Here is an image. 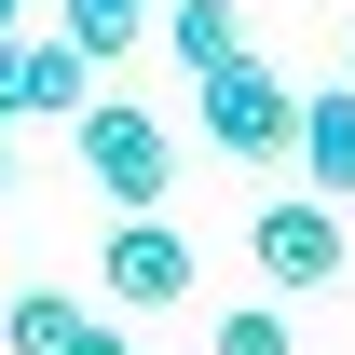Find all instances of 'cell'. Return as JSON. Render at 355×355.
Wrapping results in <instances>:
<instances>
[{"label":"cell","mask_w":355,"mask_h":355,"mask_svg":"<svg viewBox=\"0 0 355 355\" xmlns=\"http://www.w3.org/2000/svg\"><path fill=\"white\" fill-rule=\"evenodd\" d=\"M342 83H355V55H342Z\"/></svg>","instance_id":"cell-15"},{"label":"cell","mask_w":355,"mask_h":355,"mask_svg":"<svg viewBox=\"0 0 355 355\" xmlns=\"http://www.w3.org/2000/svg\"><path fill=\"white\" fill-rule=\"evenodd\" d=\"M69 328H83L69 287H14V301H0V355H69Z\"/></svg>","instance_id":"cell-8"},{"label":"cell","mask_w":355,"mask_h":355,"mask_svg":"<svg viewBox=\"0 0 355 355\" xmlns=\"http://www.w3.org/2000/svg\"><path fill=\"white\" fill-rule=\"evenodd\" d=\"M150 14H164V0H69V28H55V42H83L96 69H110V55H137V42H150Z\"/></svg>","instance_id":"cell-9"},{"label":"cell","mask_w":355,"mask_h":355,"mask_svg":"<svg viewBox=\"0 0 355 355\" xmlns=\"http://www.w3.org/2000/svg\"><path fill=\"white\" fill-rule=\"evenodd\" d=\"M69 355H137V342H123V328H110L96 301H83V328H69Z\"/></svg>","instance_id":"cell-12"},{"label":"cell","mask_w":355,"mask_h":355,"mask_svg":"<svg viewBox=\"0 0 355 355\" xmlns=\"http://www.w3.org/2000/svg\"><path fill=\"white\" fill-rule=\"evenodd\" d=\"M191 273H205V246L150 205V219H110V246H96V301H110V314H164V301H191Z\"/></svg>","instance_id":"cell-4"},{"label":"cell","mask_w":355,"mask_h":355,"mask_svg":"<svg viewBox=\"0 0 355 355\" xmlns=\"http://www.w3.org/2000/svg\"><path fill=\"white\" fill-rule=\"evenodd\" d=\"M164 42H178V69L205 83V69L246 55V14H232V0H164Z\"/></svg>","instance_id":"cell-6"},{"label":"cell","mask_w":355,"mask_h":355,"mask_svg":"<svg viewBox=\"0 0 355 355\" xmlns=\"http://www.w3.org/2000/svg\"><path fill=\"white\" fill-rule=\"evenodd\" d=\"M0 191H14V123H0Z\"/></svg>","instance_id":"cell-13"},{"label":"cell","mask_w":355,"mask_h":355,"mask_svg":"<svg viewBox=\"0 0 355 355\" xmlns=\"http://www.w3.org/2000/svg\"><path fill=\"white\" fill-rule=\"evenodd\" d=\"M301 191H328V205H355V83H328V96H301Z\"/></svg>","instance_id":"cell-5"},{"label":"cell","mask_w":355,"mask_h":355,"mask_svg":"<svg viewBox=\"0 0 355 355\" xmlns=\"http://www.w3.org/2000/svg\"><path fill=\"white\" fill-rule=\"evenodd\" d=\"M28 110H42V123H83L96 110V55L83 42H28Z\"/></svg>","instance_id":"cell-7"},{"label":"cell","mask_w":355,"mask_h":355,"mask_svg":"<svg viewBox=\"0 0 355 355\" xmlns=\"http://www.w3.org/2000/svg\"><path fill=\"white\" fill-rule=\"evenodd\" d=\"M0 123H28V42L0 28Z\"/></svg>","instance_id":"cell-11"},{"label":"cell","mask_w":355,"mask_h":355,"mask_svg":"<svg viewBox=\"0 0 355 355\" xmlns=\"http://www.w3.org/2000/svg\"><path fill=\"white\" fill-rule=\"evenodd\" d=\"M191 123L219 137L232 164H287V150H301V96H287V69H273V55H232V69H205V83H191Z\"/></svg>","instance_id":"cell-1"},{"label":"cell","mask_w":355,"mask_h":355,"mask_svg":"<svg viewBox=\"0 0 355 355\" xmlns=\"http://www.w3.org/2000/svg\"><path fill=\"white\" fill-rule=\"evenodd\" d=\"M69 137H83V178L123 205V219H150V205L178 191V137H164V110H123V96H96Z\"/></svg>","instance_id":"cell-3"},{"label":"cell","mask_w":355,"mask_h":355,"mask_svg":"<svg viewBox=\"0 0 355 355\" xmlns=\"http://www.w3.org/2000/svg\"><path fill=\"white\" fill-rule=\"evenodd\" d=\"M246 260H260L273 301H314V287H342L355 232H342V205H328V191H273L260 219H246Z\"/></svg>","instance_id":"cell-2"},{"label":"cell","mask_w":355,"mask_h":355,"mask_svg":"<svg viewBox=\"0 0 355 355\" xmlns=\"http://www.w3.org/2000/svg\"><path fill=\"white\" fill-rule=\"evenodd\" d=\"M205 342H219V355H301V328H287V301H232Z\"/></svg>","instance_id":"cell-10"},{"label":"cell","mask_w":355,"mask_h":355,"mask_svg":"<svg viewBox=\"0 0 355 355\" xmlns=\"http://www.w3.org/2000/svg\"><path fill=\"white\" fill-rule=\"evenodd\" d=\"M0 28H14V0H0Z\"/></svg>","instance_id":"cell-14"}]
</instances>
